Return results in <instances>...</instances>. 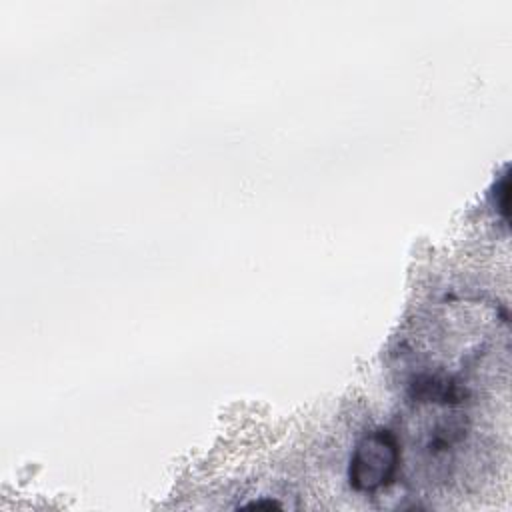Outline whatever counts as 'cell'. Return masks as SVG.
I'll return each instance as SVG.
<instances>
[{
  "label": "cell",
  "instance_id": "1",
  "mask_svg": "<svg viewBox=\"0 0 512 512\" xmlns=\"http://www.w3.org/2000/svg\"><path fill=\"white\" fill-rule=\"evenodd\" d=\"M400 460V440L392 430L376 428L372 432H366L358 440L350 456V486L362 494H372L388 488L398 476Z\"/></svg>",
  "mask_w": 512,
  "mask_h": 512
}]
</instances>
